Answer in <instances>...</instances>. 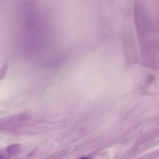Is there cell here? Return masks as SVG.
<instances>
[{
    "label": "cell",
    "mask_w": 159,
    "mask_h": 159,
    "mask_svg": "<svg viewBox=\"0 0 159 159\" xmlns=\"http://www.w3.org/2000/svg\"><path fill=\"white\" fill-rule=\"evenodd\" d=\"M20 145L18 144L11 145L7 149V152L11 154H15L17 153L20 149Z\"/></svg>",
    "instance_id": "6da1fadb"
},
{
    "label": "cell",
    "mask_w": 159,
    "mask_h": 159,
    "mask_svg": "<svg viewBox=\"0 0 159 159\" xmlns=\"http://www.w3.org/2000/svg\"><path fill=\"white\" fill-rule=\"evenodd\" d=\"M155 77L154 75H149L147 80L144 82V85L146 87H148L151 83L154 81Z\"/></svg>",
    "instance_id": "7a4b0ae2"
},
{
    "label": "cell",
    "mask_w": 159,
    "mask_h": 159,
    "mask_svg": "<svg viewBox=\"0 0 159 159\" xmlns=\"http://www.w3.org/2000/svg\"><path fill=\"white\" fill-rule=\"evenodd\" d=\"M79 159H91L89 158H88V157H83L80 158Z\"/></svg>",
    "instance_id": "3957f363"
}]
</instances>
